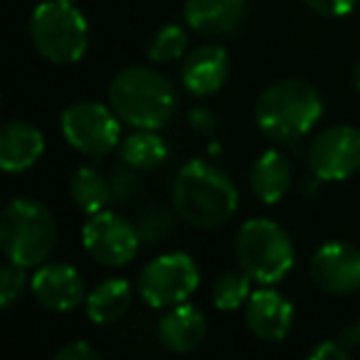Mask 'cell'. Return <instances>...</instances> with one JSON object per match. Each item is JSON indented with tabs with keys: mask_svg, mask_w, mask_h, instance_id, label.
<instances>
[{
	"mask_svg": "<svg viewBox=\"0 0 360 360\" xmlns=\"http://www.w3.org/2000/svg\"><path fill=\"white\" fill-rule=\"evenodd\" d=\"M170 202L180 220L195 227H220L240 205L235 180L210 160H188L170 186Z\"/></svg>",
	"mask_w": 360,
	"mask_h": 360,
	"instance_id": "obj_1",
	"label": "cell"
},
{
	"mask_svg": "<svg viewBox=\"0 0 360 360\" xmlns=\"http://www.w3.org/2000/svg\"><path fill=\"white\" fill-rule=\"evenodd\" d=\"M109 104L124 124L160 131L178 106L173 82L153 67H124L109 84Z\"/></svg>",
	"mask_w": 360,
	"mask_h": 360,
	"instance_id": "obj_2",
	"label": "cell"
},
{
	"mask_svg": "<svg viewBox=\"0 0 360 360\" xmlns=\"http://www.w3.org/2000/svg\"><path fill=\"white\" fill-rule=\"evenodd\" d=\"M323 116V99L306 79H279L269 84L257 99L255 119L271 143H296Z\"/></svg>",
	"mask_w": 360,
	"mask_h": 360,
	"instance_id": "obj_3",
	"label": "cell"
},
{
	"mask_svg": "<svg viewBox=\"0 0 360 360\" xmlns=\"http://www.w3.org/2000/svg\"><path fill=\"white\" fill-rule=\"evenodd\" d=\"M57 245V222L42 202L15 198L0 215V250L6 259L37 269L47 264Z\"/></svg>",
	"mask_w": 360,
	"mask_h": 360,
	"instance_id": "obj_4",
	"label": "cell"
},
{
	"mask_svg": "<svg viewBox=\"0 0 360 360\" xmlns=\"http://www.w3.org/2000/svg\"><path fill=\"white\" fill-rule=\"evenodd\" d=\"M235 255L240 269L262 286L281 281L294 266V245L281 225L266 217L242 222L235 237Z\"/></svg>",
	"mask_w": 360,
	"mask_h": 360,
	"instance_id": "obj_5",
	"label": "cell"
},
{
	"mask_svg": "<svg viewBox=\"0 0 360 360\" xmlns=\"http://www.w3.org/2000/svg\"><path fill=\"white\" fill-rule=\"evenodd\" d=\"M30 40L35 50L52 65H72L89 47L86 18L67 0H47L32 11Z\"/></svg>",
	"mask_w": 360,
	"mask_h": 360,
	"instance_id": "obj_6",
	"label": "cell"
},
{
	"mask_svg": "<svg viewBox=\"0 0 360 360\" xmlns=\"http://www.w3.org/2000/svg\"><path fill=\"white\" fill-rule=\"evenodd\" d=\"M200 284V269L186 252H168L150 259L139 274V294L150 309L186 304Z\"/></svg>",
	"mask_w": 360,
	"mask_h": 360,
	"instance_id": "obj_7",
	"label": "cell"
},
{
	"mask_svg": "<svg viewBox=\"0 0 360 360\" xmlns=\"http://www.w3.org/2000/svg\"><path fill=\"white\" fill-rule=\"evenodd\" d=\"M119 114L99 101H77L60 116L67 143L86 158H104L121 143Z\"/></svg>",
	"mask_w": 360,
	"mask_h": 360,
	"instance_id": "obj_8",
	"label": "cell"
},
{
	"mask_svg": "<svg viewBox=\"0 0 360 360\" xmlns=\"http://www.w3.org/2000/svg\"><path fill=\"white\" fill-rule=\"evenodd\" d=\"M86 255L104 266H126L136 259L141 247V232L134 222L119 212L101 210L89 215L82 230Z\"/></svg>",
	"mask_w": 360,
	"mask_h": 360,
	"instance_id": "obj_9",
	"label": "cell"
},
{
	"mask_svg": "<svg viewBox=\"0 0 360 360\" xmlns=\"http://www.w3.org/2000/svg\"><path fill=\"white\" fill-rule=\"evenodd\" d=\"M306 163L321 180H348L360 170V131L345 124L319 131L306 150Z\"/></svg>",
	"mask_w": 360,
	"mask_h": 360,
	"instance_id": "obj_10",
	"label": "cell"
},
{
	"mask_svg": "<svg viewBox=\"0 0 360 360\" xmlns=\"http://www.w3.org/2000/svg\"><path fill=\"white\" fill-rule=\"evenodd\" d=\"M311 276L326 294H355L360 289V250L348 242H326L311 259Z\"/></svg>",
	"mask_w": 360,
	"mask_h": 360,
	"instance_id": "obj_11",
	"label": "cell"
},
{
	"mask_svg": "<svg viewBox=\"0 0 360 360\" xmlns=\"http://www.w3.org/2000/svg\"><path fill=\"white\" fill-rule=\"evenodd\" d=\"M30 289L45 309L57 311V314L75 311L77 306L86 301L82 274L75 266L62 264V262L37 266V271L30 279Z\"/></svg>",
	"mask_w": 360,
	"mask_h": 360,
	"instance_id": "obj_12",
	"label": "cell"
},
{
	"mask_svg": "<svg viewBox=\"0 0 360 360\" xmlns=\"http://www.w3.org/2000/svg\"><path fill=\"white\" fill-rule=\"evenodd\" d=\"M232 72V62L225 47L220 45H200L191 52L180 65V84L188 94L210 96L227 84Z\"/></svg>",
	"mask_w": 360,
	"mask_h": 360,
	"instance_id": "obj_13",
	"label": "cell"
},
{
	"mask_svg": "<svg viewBox=\"0 0 360 360\" xmlns=\"http://www.w3.org/2000/svg\"><path fill=\"white\" fill-rule=\"evenodd\" d=\"M245 321L257 338L279 343L289 335L291 326H294V306L284 294L264 286V289L255 291L250 296L245 309Z\"/></svg>",
	"mask_w": 360,
	"mask_h": 360,
	"instance_id": "obj_14",
	"label": "cell"
},
{
	"mask_svg": "<svg viewBox=\"0 0 360 360\" xmlns=\"http://www.w3.org/2000/svg\"><path fill=\"white\" fill-rule=\"evenodd\" d=\"M183 15L202 35H230L247 18V0H186Z\"/></svg>",
	"mask_w": 360,
	"mask_h": 360,
	"instance_id": "obj_15",
	"label": "cell"
},
{
	"mask_svg": "<svg viewBox=\"0 0 360 360\" xmlns=\"http://www.w3.org/2000/svg\"><path fill=\"white\" fill-rule=\"evenodd\" d=\"M45 136L30 121H8L0 129V168L6 173H22L40 160Z\"/></svg>",
	"mask_w": 360,
	"mask_h": 360,
	"instance_id": "obj_16",
	"label": "cell"
},
{
	"mask_svg": "<svg viewBox=\"0 0 360 360\" xmlns=\"http://www.w3.org/2000/svg\"><path fill=\"white\" fill-rule=\"evenodd\" d=\"M207 321L200 309L178 304L158 321V340L170 353H193L205 340Z\"/></svg>",
	"mask_w": 360,
	"mask_h": 360,
	"instance_id": "obj_17",
	"label": "cell"
},
{
	"mask_svg": "<svg viewBox=\"0 0 360 360\" xmlns=\"http://www.w3.org/2000/svg\"><path fill=\"white\" fill-rule=\"evenodd\" d=\"M291 183H294V168H291V160L281 150H264L252 163L250 188L264 205L279 202L291 191Z\"/></svg>",
	"mask_w": 360,
	"mask_h": 360,
	"instance_id": "obj_18",
	"label": "cell"
},
{
	"mask_svg": "<svg viewBox=\"0 0 360 360\" xmlns=\"http://www.w3.org/2000/svg\"><path fill=\"white\" fill-rule=\"evenodd\" d=\"M134 301V286L126 279H106L86 294L84 309L86 316L96 326H106L119 321Z\"/></svg>",
	"mask_w": 360,
	"mask_h": 360,
	"instance_id": "obj_19",
	"label": "cell"
},
{
	"mask_svg": "<svg viewBox=\"0 0 360 360\" xmlns=\"http://www.w3.org/2000/svg\"><path fill=\"white\" fill-rule=\"evenodd\" d=\"M119 158L124 165L136 170H153L168 160V143L158 136V131L136 129L131 136L121 139Z\"/></svg>",
	"mask_w": 360,
	"mask_h": 360,
	"instance_id": "obj_20",
	"label": "cell"
},
{
	"mask_svg": "<svg viewBox=\"0 0 360 360\" xmlns=\"http://www.w3.org/2000/svg\"><path fill=\"white\" fill-rule=\"evenodd\" d=\"M70 198L77 205V210L84 215H94L101 212L106 205H111V191H109V178L99 173L96 168H79L70 180Z\"/></svg>",
	"mask_w": 360,
	"mask_h": 360,
	"instance_id": "obj_21",
	"label": "cell"
},
{
	"mask_svg": "<svg viewBox=\"0 0 360 360\" xmlns=\"http://www.w3.org/2000/svg\"><path fill=\"white\" fill-rule=\"evenodd\" d=\"M252 296V276L245 269L225 271L212 284V304L217 311H237Z\"/></svg>",
	"mask_w": 360,
	"mask_h": 360,
	"instance_id": "obj_22",
	"label": "cell"
},
{
	"mask_svg": "<svg viewBox=\"0 0 360 360\" xmlns=\"http://www.w3.org/2000/svg\"><path fill=\"white\" fill-rule=\"evenodd\" d=\"M188 50V32L180 25L170 22V25L160 27L148 42V60L155 65H168L186 55Z\"/></svg>",
	"mask_w": 360,
	"mask_h": 360,
	"instance_id": "obj_23",
	"label": "cell"
},
{
	"mask_svg": "<svg viewBox=\"0 0 360 360\" xmlns=\"http://www.w3.org/2000/svg\"><path fill=\"white\" fill-rule=\"evenodd\" d=\"M136 227L141 232V240L148 242V245H155V242H163L170 237V232H173V217L163 207H148V210H143L139 215Z\"/></svg>",
	"mask_w": 360,
	"mask_h": 360,
	"instance_id": "obj_24",
	"label": "cell"
},
{
	"mask_svg": "<svg viewBox=\"0 0 360 360\" xmlns=\"http://www.w3.org/2000/svg\"><path fill=\"white\" fill-rule=\"evenodd\" d=\"M27 286H30V279H27V274H25V266L8 259L6 264H3V269H0V306H3V309H11V306L20 299Z\"/></svg>",
	"mask_w": 360,
	"mask_h": 360,
	"instance_id": "obj_25",
	"label": "cell"
},
{
	"mask_svg": "<svg viewBox=\"0 0 360 360\" xmlns=\"http://www.w3.org/2000/svg\"><path fill=\"white\" fill-rule=\"evenodd\" d=\"M141 170L136 168H116L109 178V191H111V205H131L136 195L141 193Z\"/></svg>",
	"mask_w": 360,
	"mask_h": 360,
	"instance_id": "obj_26",
	"label": "cell"
},
{
	"mask_svg": "<svg viewBox=\"0 0 360 360\" xmlns=\"http://www.w3.org/2000/svg\"><path fill=\"white\" fill-rule=\"evenodd\" d=\"M188 124H191V129L198 131V134L215 136L217 126H220V119H217L215 111L207 109V106H193V109L188 111Z\"/></svg>",
	"mask_w": 360,
	"mask_h": 360,
	"instance_id": "obj_27",
	"label": "cell"
},
{
	"mask_svg": "<svg viewBox=\"0 0 360 360\" xmlns=\"http://www.w3.org/2000/svg\"><path fill=\"white\" fill-rule=\"evenodd\" d=\"M304 3L323 18H343L353 11L358 0H304Z\"/></svg>",
	"mask_w": 360,
	"mask_h": 360,
	"instance_id": "obj_28",
	"label": "cell"
},
{
	"mask_svg": "<svg viewBox=\"0 0 360 360\" xmlns=\"http://www.w3.org/2000/svg\"><path fill=\"white\" fill-rule=\"evenodd\" d=\"M55 358L57 360H96L99 358V350L86 343V340H70V343L57 350Z\"/></svg>",
	"mask_w": 360,
	"mask_h": 360,
	"instance_id": "obj_29",
	"label": "cell"
},
{
	"mask_svg": "<svg viewBox=\"0 0 360 360\" xmlns=\"http://www.w3.org/2000/svg\"><path fill=\"white\" fill-rule=\"evenodd\" d=\"M350 350L343 340H323L311 350V360H348Z\"/></svg>",
	"mask_w": 360,
	"mask_h": 360,
	"instance_id": "obj_30",
	"label": "cell"
},
{
	"mask_svg": "<svg viewBox=\"0 0 360 360\" xmlns=\"http://www.w3.org/2000/svg\"><path fill=\"white\" fill-rule=\"evenodd\" d=\"M353 86L360 91V62L355 65V70H353Z\"/></svg>",
	"mask_w": 360,
	"mask_h": 360,
	"instance_id": "obj_31",
	"label": "cell"
},
{
	"mask_svg": "<svg viewBox=\"0 0 360 360\" xmlns=\"http://www.w3.org/2000/svg\"><path fill=\"white\" fill-rule=\"evenodd\" d=\"M67 3H77V0H67Z\"/></svg>",
	"mask_w": 360,
	"mask_h": 360,
	"instance_id": "obj_32",
	"label": "cell"
},
{
	"mask_svg": "<svg viewBox=\"0 0 360 360\" xmlns=\"http://www.w3.org/2000/svg\"><path fill=\"white\" fill-rule=\"evenodd\" d=\"M358 328H360V321H358Z\"/></svg>",
	"mask_w": 360,
	"mask_h": 360,
	"instance_id": "obj_33",
	"label": "cell"
}]
</instances>
